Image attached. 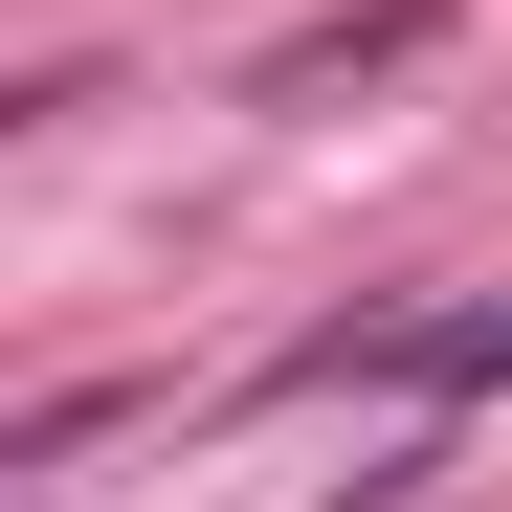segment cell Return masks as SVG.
I'll list each match as a JSON object with an SVG mask.
<instances>
[{
  "instance_id": "cell-1",
  "label": "cell",
  "mask_w": 512,
  "mask_h": 512,
  "mask_svg": "<svg viewBox=\"0 0 512 512\" xmlns=\"http://www.w3.org/2000/svg\"><path fill=\"white\" fill-rule=\"evenodd\" d=\"M268 379H401V401H490V379H512V290H468V312H334V334H290Z\"/></svg>"
},
{
  "instance_id": "cell-2",
  "label": "cell",
  "mask_w": 512,
  "mask_h": 512,
  "mask_svg": "<svg viewBox=\"0 0 512 512\" xmlns=\"http://www.w3.org/2000/svg\"><path fill=\"white\" fill-rule=\"evenodd\" d=\"M446 45V0H357V23H290L268 67H245V112H312V90H379V67Z\"/></svg>"
},
{
  "instance_id": "cell-3",
  "label": "cell",
  "mask_w": 512,
  "mask_h": 512,
  "mask_svg": "<svg viewBox=\"0 0 512 512\" xmlns=\"http://www.w3.org/2000/svg\"><path fill=\"white\" fill-rule=\"evenodd\" d=\"M112 423H134V401H112V379H67V401H45V423H23V490H67V468H90V446H112Z\"/></svg>"
}]
</instances>
